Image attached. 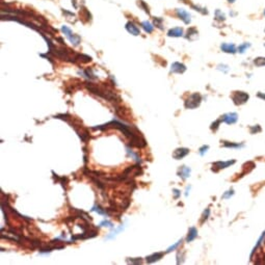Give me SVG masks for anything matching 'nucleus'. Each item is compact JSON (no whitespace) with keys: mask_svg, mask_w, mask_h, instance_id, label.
<instances>
[{"mask_svg":"<svg viewBox=\"0 0 265 265\" xmlns=\"http://www.w3.org/2000/svg\"><path fill=\"white\" fill-rule=\"evenodd\" d=\"M85 87H86L89 93L96 95V96L100 97V98L104 99V100L115 103L121 102V97L115 91H112L110 87L106 86V84L100 85L93 82H86L85 83Z\"/></svg>","mask_w":265,"mask_h":265,"instance_id":"f257e3e1","label":"nucleus"},{"mask_svg":"<svg viewBox=\"0 0 265 265\" xmlns=\"http://www.w3.org/2000/svg\"><path fill=\"white\" fill-rule=\"evenodd\" d=\"M202 102V96L198 93H194V94L190 95L188 97V99L185 101V107L188 108V109H193V108H197L200 106Z\"/></svg>","mask_w":265,"mask_h":265,"instance_id":"f03ea898","label":"nucleus"},{"mask_svg":"<svg viewBox=\"0 0 265 265\" xmlns=\"http://www.w3.org/2000/svg\"><path fill=\"white\" fill-rule=\"evenodd\" d=\"M249 96L244 93V91H235L233 95H232V100L235 103L236 105H241V104H244L247 100H249Z\"/></svg>","mask_w":265,"mask_h":265,"instance_id":"7ed1b4c3","label":"nucleus"},{"mask_svg":"<svg viewBox=\"0 0 265 265\" xmlns=\"http://www.w3.org/2000/svg\"><path fill=\"white\" fill-rule=\"evenodd\" d=\"M176 14L177 16L179 17V19L183 21V22L185 23V24H189L191 22V16L188 11H186L185 9H176Z\"/></svg>","mask_w":265,"mask_h":265,"instance_id":"20e7f679","label":"nucleus"},{"mask_svg":"<svg viewBox=\"0 0 265 265\" xmlns=\"http://www.w3.org/2000/svg\"><path fill=\"white\" fill-rule=\"evenodd\" d=\"M238 120V114L235 113V112H230V113H226L222 117V122H225L226 124H229V125H232V124H235Z\"/></svg>","mask_w":265,"mask_h":265,"instance_id":"39448f33","label":"nucleus"},{"mask_svg":"<svg viewBox=\"0 0 265 265\" xmlns=\"http://www.w3.org/2000/svg\"><path fill=\"white\" fill-rule=\"evenodd\" d=\"M188 153H189V149L178 148V149H176L174 151V153H173V158L176 160L182 159V158H184L186 155H188Z\"/></svg>","mask_w":265,"mask_h":265,"instance_id":"423d86ee","label":"nucleus"},{"mask_svg":"<svg viewBox=\"0 0 265 265\" xmlns=\"http://www.w3.org/2000/svg\"><path fill=\"white\" fill-rule=\"evenodd\" d=\"M186 71V67L185 64H181V62H174L171 67V73H178V74H182Z\"/></svg>","mask_w":265,"mask_h":265,"instance_id":"0eeeda50","label":"nucleus"},{"mask_svg":"<svg viewBox=\"0 0 265 265\" xmlns=\"http://www.w3.org/2000/svg\"><path fill=\"white\" fill-rule=\"evenodd\" d=\"M126 29L129 33L133 34V35H140V28L137 27L133 22H128L126 24Z\"/></svg>","mask_w":265,"mask_h":265,"instance_id":"6e6552de","label":"nucleus"},{"mask_svg":"<svg viewBox=\"0 0 265 265\" xmlns=\"http://www.w3.org/2000/svg\"><path fill=\"white\" fill-rule=\"evenodd\" d=\"M235 160H229V161H217V162H213V167H215L216 169H226V167H230V165L234 164Z\"/></svg>","mask_w":265,"mask_h":265,"instance_id":"1a4fd4ad","label":"nucleus"},{"mask_svg":"<svg viewBox=\"0 0 265 265\" xmlns=\"http://www.w3.org/2000/svg\"><path fill=\"white\" fill-rule=\"evenodd\" d=\"M178 176L181 177L183 180L187 179L188 177L190 176V169L189 167H185V165L181 167L180 169H179V171H178Z\"/></svg>","mask_w":265,"mask_h":265,"instance_id":"9d476101","label":"nucleus"},{"mask_svg":"<svg viewBox=\"0 0 265 265\" xmlns=\"http://www.w3.org/2000/svg\"><path fill=\"white\" fill-rule=\"evenodd\" d=\"M220 49L226 53H235L236 52V47L234 44L222 43V45H220Z\"/></svg>","mask_w":265,"mask_h":265,"instance_id":"9b49d317","label":"nucleus"},{"mask_svg":"<svg viewBox=\"0 0 265 265\" xmlns=\"http://www.w3.org/2000/svg\"><path fill=\"white\" fill-rule=\"evenodd\" d=\"M162 257H163V253L158 252V253H154V254H152V255H150V256L147 257L146 261H147V263H154V262H156V261L160 260Z\"/></svg>","mask_w":265,"mask_h":265,"instance_id":"f8f14e48","label":"nucleus"},{"mask_svg":"<svg viewBox=\"0 0 265 265\" xmlns=\"http://www.w3.org/2000/svg\"><path fill=\"white\" fill-rule=\"evenodd\" d=\"M167 35H169V37H173V38H180L183 35V29L181 27L171 28V29H169V32H167Z\"/></svg>","mask_w":265,"mask_h":265,"instance_id":"ddd939ff","label":"nucleus"},{"mask_svg":"<svg viewBox=\"0 0 265 265\" xmlns=\"http://www.w3.org/2000/svg\"><path fill=\"white\" fill-rule=\"evenodd\" d=\"M198 32L197 28L196 27H191L187 30V34H186V39L189 40V41H194L196 39H198Z\"/></svg>","mask_w":265,"mask_h":265,"instance_id":"4468645a","label":"nucleus"},{"mask_svg":"<svg viewBox=\"0 0 265 265\" xmlns=\"http://www.w3.org/2000/svg\"><path fill=\"white\" fill-rule=\"evenodd\" d=\"M197 236H198V230L194 227H192V228H190L188 230V235L186 237V241L187 242H191L192 240H194L197 238Z\"/></svg>","mask_w":265,"mask_h":265,"instance_id":"2eb2a0df","label":"nucleus"},{"mask_svg":"<svg viewBox=\"0 0 265 265\" xmlns=\"http://www.w3.org/2000/svg\"><path fill=\"white\" fill-rule=\"evenodd\" d=\"M80 17L84 22H89V21L91 20V15L89 11H87L85 7H82L81 11H80Z\"/></svg>","mask_w":265,"mask_h":265,"instance_id":"dca6fc26","label":"nucleus"},{"mask_svg":"<svg viewBox=\"0 0 265 265\" xmlns=\"http://www.w3.org/2000/svg\"><path fill=\"white\" fill-rule=\"evenodd\" d=\"M93 211H95V212L99 213V214L101 215H104V216H109V212H108L107 209H104L102 208L100 205H98V204H96V205L93 207V209H91Z\"/></svg>","mask_w":265,"mask_h":265,"instance_id":"f3484780","label":"nucleus"},{"mask_svg":"<svg viewBox=\"0 0 265 265\" xmlns=\"http://www.w3.org/2000/svg\"><path fill=\"white\" fill-rule=\"evenodd\" d=\"M79 74H82L84 77L89 78V80H94V79H96V78H97V76L95 75V73H94V71H93L91 69H89V68L85 69V70L82 72V73H81V72H79Z\"/></svg>","mask_w":265,"mask_h":265,"instance_id":"a211bd4d","label":"nucleus"},{"mask_svg":"<svg viewBox=\"0 0 265 265\" xmlns=\"http://www.w3.org/2000/svg\"><path fill=\"white\" fill-rule=\"evenodd\" d=\"M68 40L70 41V43L72 44L73 46H78L80 44V42H81V38L78 35V34H75V33H72L70 37L68 38Z\"/></svg>","mask_w":265,"mask_h":265,"instance_id":"6ab92c4d","label":"nucleus"},{"mask_svg":"<svg viewBox=\"0 0 265 265\" xmlns=\"http://www.w3.org/2000/svg\"><path fill=\"white\" fill-rule=\"evenodd\" d=\"M142 27L144 28V30L147 32V33H152L154 30V26L152 25L151 23L148 22V21H144V22H142Z\"/></svg>","mask_w":265,"mask_h":265,"instance_id":"aec40b11","label":"nucleus"},{"mask_svg":"<svg viewBox=\"0 0 265 265\" xmlns=\"http://www.w3.org/2000/svg\"><path fill=\"white\" fill-rule=\"evenodd\" d=\"M124 228H125V226L124 225H122V226H120L119 228H117L115 230H113V231L111 232V233L109 234V235L106 237V239H112V238H114L115 236L118 235V234L120 233V232H122L124 230Z\"/></svg>","mask_w":265,"mask_h":265,"instance_id":"412c9836","label":"nucleus"},{"mask_svg":"<svg viewBox=\"0 0 265 265\" xmlns=\"http://www.w3.org/2000/svg\"><path fill=\"white\" fill-rule=\"evenodd\" d=\"M77 60H79V62H84V64H86V62H89L91 60V57L89 56V55H85V54H79L78 53V57H77Z\"/></svg>","mask_w":265,"mask_h":265,"instance_id":"4be33fe9","label":"nucleus"},{"mask_svg":"<svg viewBox=\"0 0 265 265\" xmlns=\"http://www.w3.org/2000/svg\"><path fill=\"white\" fill-rule=\"evenodd\" d=\"M224 147L226 148H242V144H234V142H224Z\"/></svg>","mask_w":265,"mask_h":265,"instance_id":"5701e85b","label":"nucleus"},{"mask_svg":"<svg viewBox=\"0 0 265 265\" xmlns=\"http://www.w3.org/2000/svg\"><path fill=\"white\" fill-rule=\"evenodd\" d=\"M127 153H128V155H129V156H131L132 158H134V159L137 161V163H140V162H142V160H140V158L138 157V155H137V154H135V153H133V152L131 151V150H130L129 148H127Z\"/></svg>","mask_w":265,"mask_h":265,"instance_id":"b1692460","label":"nucleus"},{"mask_svg":"<svg viewBox=\"0 0 265 265\" xmlns=\"http://www.w3.org/2000/svg\"><path fill=\"white\" fill-rule=\"evenodd\" d=\"M254 64L258 67L265 66V57H258L254 60Z\"/></svg>","mask_w":265,"mask_h":265,"instance_id":"393cba45","label":"nucleus"},{"mask_svg":"<svg viewBox=\"0 0 265 265\" xmlns=\"http://www.w3.org/2000/svg\"><path fill=\"white\" fill-rule=\"evenodd\" d=\"M215 19H217V20H220V21H225L226 20V16H225V14H222L220 9H217V11H215Z\"/></svg>","mask_w":265,"mask_h":265,"instance_id":"a878e982","label":"nucleus"},{"mask_svg":"<svg viewBox=\"0 0 265 265\" xmlns=\"http://www.w3.org/2000/svg\"><path fill=\"white\" fill-rule=\"evenodd\" d=\"M182 241L183 240L182 239H180L178 241V242H176L175 243V244H173V245H171V247H169V249H167V253H171V252H173V251H175V249H178V247L179 245H181V243H182Z\"/></svg>","mask_w":265,"mask_h":265,"instance_id":"bb28decb","label":"nucleus"},{"mask_svg":"<svg viewBox=\"0 0 265 265\" xmlns=\"http://www.w3.org/2000/svg\"><path fill=\"white\" fill-rule=\"evenodd\" d=\"M249 46H251V45H249V44H247V43H244V44H242V45H240L239 47H238V52L244 53L245 50L249 48Z\"/></svg>","mask_w":265,"mask_h":265,"instance_id":"cd10ccee","label":"nucleus"},{"mask_svg":"<svg viewBox=\"0 0 265 265\" xmlns=\"http://www.w3.org/2000/svg\"><path fill=\"white\" fill-rule=\"evenodd\" d=\"M62 32H64V35H66L67 38H69L72 33H73V32H72V30L70 29L69 27H67V26H62Z\"/></svg>","mask_w":265,"mask_h":265,"instance_id":"c85d7f7f","label":"nucleus"},{"mask_svg":"<svg viewBox=\"0 0 265 265\" xmlns=\"http://www.w3.org/2000/svg\"><path fill=\"white\" fill-rule=\"evenodd\" d=\"M154 24H155L158 28L162 29V19L161 18H155L154 19Z\"/></svg>","mask_w":265,"mask_h":265,"instance_id":"c756f323","label":"nucleus"},{"mask_svg":"<svg viewBox=\"0 0 265 265\" xmlns=\"http://www.w3.org/2000/svg\"><path fill=\"white\" fill-rule=\"evenodd\" d=\"M127 262H130V263H133V264H142V258H134V259H128L127 260Z\"/></svg>","mask_w":265,"mask_h":265,"instance_id":"7c9ffc66","label":"nucleus"},{"mask_svg":"<svg viewBox=\"0 0 265 265\" xmlns=\"http://www.w3.org/2000/svg\"><path fill=\"white\" fill-rule=\"evenodd\" d=\"M138 5H140V7H142V9H144V11H146V13H150V11H149V6L148 5L146 4V3L144 2V1H142V0H140V2H138Z\"/></svg>","mask_w":265,"mask_h":265,"instance_id":"2f4dec72","label":"nucleus"},{"mask_svg":"<svg viewBox=\"0 0 265 265\" xmlns=\"http://www.w3.org/2000/svg\"><path fill=\"white\" fill-rule=\"evenodd\" d=\"M101 227H108V228H113V225H112L111 222H109V220H103V222H101L100 224Z\"/></svg>","mask_w":265,"mask_h":265,"instance_id":"473e14b6","label":"nucleus"},{"mask_svg":"<svg viewBox=\"0 0 265 265\" xmlns=\"http://www.w3.org/2000/svg\"><path fill=\"white\" fill-rule=\"evenodd\" d=\"M209 150V146H203V147H201V148H200V150H199V153H200V155L201 156H203L204 154L206 153V152L208 151Z\"/></svg>","mask_w":265,"mask_h":265,"instance_id":"72a5a7b5","label":"nucleus"},{"mask_svg":"<svg viewBox=\"0 0 265 265\" xmlns=\"http://www.w3.org/2000/svg\"><path fill=\"white\" fill-rule=\"evenodd\" d=\"M261 131V128H260V126H254V127H251V133L252 134H255V133L257 132H260Z\"/></svg>","mask_w":265,"mask_h":265,"instance_id":"f704fd0d","label":"nucleus"},{"mask_svg":"<svg viewBox=\"0 0 265 265\" xmlns=\"http://www.w3.org/2000/svg\"><path fill=\"white\" fill-rule=\"evenodd\" d=\"M220 122H222V119H220V120H217V121H215L214 123H213L212 125H211V129H212V130H216V129L218 128V125H220Z\"/></svg>","mask_w":265,"mask_h":265,"instance_id":"c9c22d12","label":"nucleus"},{"mask_svg":"<svg viewBox=\"0 0 265 265\" xmlns=\"http://www.w3.org/2000/svg\"><path fill=\"white\" fill-rule=\"evenodd\" d=\"M233 194H234V190L230 189V190H228V191H227L224 196H222V198H224V199H228V198H230L231 196H233Z\"/></svg>","mask_w":265,"mask_h":265,"instance_id":"e433bc0d","label":"nucleus"},{"mask_svg":"<svg viewBox=\"0 0 265 265\" xmlns=\"http://www.w3.org/2000/svg\"><path fill=\"white\" fill-rule=\"evenodd\" d=\"M209 214H210V210L209 209H206L205 211H204V214H203V218H202V222H204V220H206L207 218H208Z\"/></svg>","mask_w":265,"mask_h":265,"instance_id":"4c0bfd02","label":"nucleus"},{"mask_svg":"<svg viewBox=\"0 0 265 265\" xmlns=\"http://www.w3.org/2000/svg\"><path fill=\"white\" fill-rule=\"evenodd\" d=\"M173 191H174V194H175V199H178V198L180 197V194H181L180 190H179V189H174Z\"/></svg>","mask_w":265,"mask_h":265,"instance_id":"58836bf2","label":"nucleus"},{"mask_svg":"<svg viewBox=\"0 0 265 265\" xmlns=\"http://www.w3.org/2000/svg\"><path fill=\"white\" fill-rule=\"evenodd\" d=\"M258 97H259V98L264 99V100H265V94L263 95V94H261V93H259V94H258Z\"/></svg>","mask_w":265,"mask_h":265,"instance_id":"ea45409f","label":"nucleus"},{"mask_svg":"<svg viewBox=\"0 0 265 265\" xmlns=\"http://www.w3.org/2000/svg\"><path fill=\"white\" fill-rule=\"evenodd\" d=\"M228 1H229V2H231V3H232V2H234L235 0H228Z\"/></svg>","mask_w":265,"mask_h":265,"instance_id":"a19ab883","label":"nucleus"},{"mask_svg":"<svg viewBox=\"0 0 265 265\" xmlns=\"http://www.w3.org/2000/svg\"><path fill=\"white\" fill-rule=\"evenodd\" d=\"M264 15H265V11H264Z\"/></svg>","mask_w":265,"mask_h":265,"instance_id":"79ce46f5","label":"nucleus"}]
</instances>
